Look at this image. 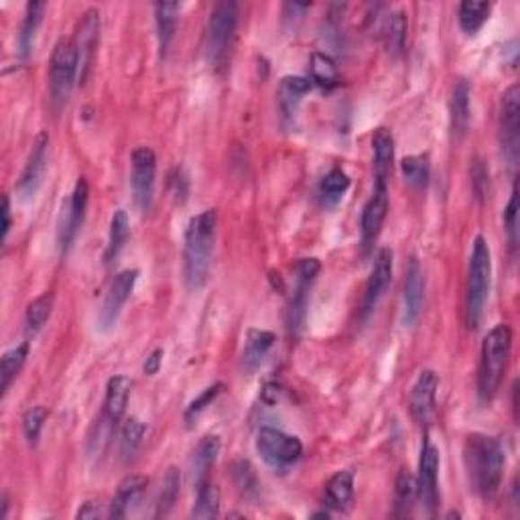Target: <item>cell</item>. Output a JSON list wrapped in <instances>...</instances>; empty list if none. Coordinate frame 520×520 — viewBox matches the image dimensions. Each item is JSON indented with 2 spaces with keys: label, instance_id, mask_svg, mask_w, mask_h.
Returning a JSON list of instances; mask_svg holds the SVG:
<instances>
[{
  "label": "cell",
  "instance_id": "3",
  "mask_svg": "<svg viewBox=\"0 0 520 520\" xmlns=\"http://www.w3.org/2000/svg\"><path fill=\"white\" fill-rule=\"evenodd\" d=\"M512 352V330L510 325L500 323L488 331L482 341L478 370V394L484 402H490L502 384Z\"/></svg>",
  "mask_w": 520,
  "mask_h": 520
},
{
  "label": "cell",
  "instance_id": "23",
  "mask_svg": "<svg viewBox=\"0 0 520 520\" xmlns=\"http://www.w3.org/2000/svg\"><path fill=\"white\" fill-rule=\"evenodd\" d=\"M275 333L267 330H248L246 341H244V352H242V366L246 372H254L260 368V364L265 362L269 352L275 346Z\"/></svg>",
  "mask_w": 520,
  "mask_h": 520
},
{
  "label": "cell",
  "instance_id": "31",
  "mask_svg": "<svg viewBox=\"0 0 520 520\" xmlns=\"http://www.w3.org/2000/svg\"><path fill=\"white\" fill-rule=\"evenodd\" d=\"M53 312V293L39 295L27 305L25 312V336L27 339H33L39 336V331L45 328V323L49 322Z\"/></svg>",
  "mask_w": 520,
  "mask_h": 520
},
{
  "label": "cell",
  "instance_id": "39",
  "mask_svg": "<svg viewBox=\"0 0 520 520\" xmlns=\"http://www.w3.org/2000/svg\"><path fill=\"white\" fill-rule=\"evenodd\" d=\"M29 356V341H22L21 346L13 348V350L3 354V360H0V376H3V394L9 391L13 380L21 375L22 366H25Z\"/></svg>",
  "mask_w": 520,
  "mask_h": 520
},
{
  "label": "cell",
  "instance_id": "2",
  "mask_svg": "<svg viewBox=\"0 0 520 520\" xmlns=\"http://www.w3.org/2000/svg\"><path fill=\"white\" fill-rule=\"evenodd\" d=\"M216 232H218L216 209H206V212L193 216L188 224L183 248V275L189 291H199L207 283L214 260Z\"/></svg>",
  "mask_w": 520,
  "mask_h": 520
},
{
  "label": "cell",
  "instance_id": "35",
  "mask_svg": "<svg viewBox=\"0 0 520 520\" xmlns=\"http://www.w3.org/2000/svg\"><path fill=\"white\" fill-rule=\"evenodd\" d=\"M407 29H409V19L405 11H394L391 17H388L386 29H384V41H386V49L392 57H399L402 49H405Z\"/></svg>",
  "mask_w": 520,
  "mask_h": 520
},
{
  "label": "cell",
  "instance_id": "12",
  "mask_svg": "<svg viewBox=\"0 0 520 520\" xmlns=\"http://www.w3.org/2000/svg\"><path fill=\"white\" fill-rule=\"evenodd\" d=\"M520 138V88L515 84L502 94L500 102V141L504 157L516 165Z\"/></svg>",
  "mask_w": 520,
  "mask_h": 520
},
{
  "label": "cell",
  "instance_id": "21",
  "mask_svg": "<svg viewBox=\"0 0 520 520\" xmlns=\"http://www.w3.org/2000/svg\"><path fill=\"white\" fill-rule=\"evenodd\" d=\"M352 500H354V473L348 470L333 473L328 486H325L323 494L325 507L336 512H348L352 508Z\"/></svg>",
  "mask_w": 520,
  "mask_h": 520
},
{
  "label": "cell",
  "instance_id": "41",
  "mask_svg": "<svg viewBox=\"0 0 520 520\" xmlns=\"http://www.w3.org/2000/svg\"><path fill=\"white\" fill-rule=\"evenodd\" d=\"M146 433V425L138 419H128L120 429V454L124 460H130L141 447Z\"/></svg>",
  "mask_w": 520,
  "mask_h": 520
},
{
  "label": "cell",
  "instance_id": "34",
  "mask_svg": "<svg viewBox=\"0 0 520 520\" xmlns=\"http://www.w3.org/2000/svg\"><path fill=\"white\" fill-rule=\"evenodd\" d=\"M401 171L402 177L409 185H413L417 189H423L429 185V177H431V161L429 154L421 153V154H409V157L402 159L401 163Z\"/></svg>",
  "mask_w": 520,
  "mask_h": 520
},
{
  "label": "cell",
  "instance_id": "18",
  "mask_svg": "<svg viewBox=\"0 0 520 520\" xmlns=\"http://www.w3.org/2000/svg\"><path fill=\"white\" fill-rule=\"evenodd\" d=\"M392 267H394V254L391 248H383L376 254L375 269H372L370 278L366 283V293H364V313H372L383 299L384 291L392 281Z\"/></svg>",
  "mask_w": 520,
  "mask_h": 520
},
{
  "label": "cell",
  "instance_id": "9",
  "mask_svg": "<svg viewBox=\"0 0 520 520\" xmlns=\"http://www.w3.org/2000/svg\"><path fill=\"white\" fill-rule=\"evenodd\" d=\"M293 273H295V289L289 301V309H286V328H289L293 336H297L303 323H305L309 289H312L315 277L320 273V260L301 259L297 265H295Z\"/></svg>",
  "mask_w": 520,
  "mask_h": 520
},
{
  "label": "cell",
  "instance_id": "24",
  "mask_svg": "<svg viewBox=\"0 0 520 520\" xmlns=\"http://www.w3.org/2000/svg\"><path fill=\"white\" fill-rule=\"evenodd\" d=\"M372 153H375L376 185H386L394 161V138L388 128H376L372 135Z\"/></svg>",
  "mask_w": 520,
  "mask_h": 520
},
{
  "label": "cell",
  "instance_id": "45",
  "mask_svg": "<svg viewBox=\"0 0 520 520\" xmlns=\"http://www.w3.org/2000/svg\"><path fill=\"white\" fill-rule=\"evenodd\" d=\"M163 356H165V352H163V348H157V350H153L149 356H146V360H145V375H149V376H154L157 372L161 370V364H163Z\"/></svg>",
  "mask_w": 520,
  "mask_h": 520
},
{
  "label": "cell",
  "instance_id": "32",
  "mask_svg": "<svg viewBox=\"0 0 520 520\" xmlns=\"http://www.w3.org/2000/svg\"><path fill=\"white\" fill-rule=\"evenodd\" d=\"M417 504V478L407 470H401L394 484V516L405 518Z\"/></svg>",
  "mask_w": 520,
  "mask_h": 520
},
{
  "label": "cell",
  "instance_id": "19",
  "mask_svg": "<svg viewBox=\"0 0 520 520\" xmlns=\"http://www.w3.org/2000/svg\"><path fill=\"white\" fill-rule=\"evenodd\" d=\"M423 301H425V275L417 256L409 260L407 277H405V293H402V322L405 325H413L419 315L423 312Z\"/></svg>",
  "mask_w": 520,
  "mask_h": 520
},
{
  "label": "cell",
  "instance_id": "25",
  "mask_svg": "<svg viewBox=\"0 0 520 520\" xmlns=\"http://www.w3.org/2000/svg\"><path fill=\"white\" fill-rule=\"evenodd\" d=\"M130 391H133V380L128 376H112L106 384V399H104V417L114 425L120 421V417L127 410Z\"/></svg>",
  "mask_w": 520,
  "mask_h": 520
},
{
  "label": "cell",
  "instance_id": "17",
  "mask_svg": "<svg viewBox=\"0 0 520 520\" xmlns=\"http://www.w3.org/2000/svg\"><path fill=\"white\" fill-rule=\"evenodd\" d=\"M98 41H100V11L88 9L82 14L80 22H77L75 37H74L77 57H80L82 80H85V74H88V67L92 64V57H94Z\"/></svg>",
  "mask_w": 520,
  "mask_h": 520
},
{
  "label": "cell",
  "instance_id": "38",
  "mask_svg": "<svg viewBox=\"0 0 520 520\" xmlns=\"http://www.w3.org/2000/svg\"><path fill=\"white\" fill-rule=\"evenodd\" d=\"M309 74H312V82L322 85L325 90L336 88L339 80L336 61H333L328 53L322 51H315L312 56V61H309Z\"/></svg>",
  "mask_w": 520,
  "mask_h": 520
},
{
  "label": "cell",
  "instance_id": "26",
  "mask_svg": "<svg viewBox=\"0 0 520 520\" xmlns=\"http://www.w3.org/2000/svg\"><path fill=\"white\" fill-rule=\"evenodd\" d=\"M470 84L460 80L454 85L452 104H449V112H452V138L454 143H460L468 133L470 127Z\"/></svg>",
  "mask_w": 520,
  "mask_h": 520
},
{
  "label": "cell",
  "instance_id": "37",
  "mask_svg": "<svg viewBox=\"0 0 520 520\" xmlns=\"http://www.w3.org/2000/svg\"><path fill=\"white\" fill-rule=\"evenodd\" d=\"M350 188V177L341 169H331L320 183V198L325 207L338 206L344 193Z\"/></svg>",
  "mask_w": 520,
  "mask_h": 520
},
{
  "label": "cell",
  "instance_id": "11",
  "mask_svg": "<svg viewBox=\"0 0 520 520\" xmlns=\"http://www.w3.org/2000/svg\"><path fill=\"white\" fill-rule=\"evenodd\" d=\"M417 502L423 504L427 515H436L439 504V449L429 439H425L419 460Z\"/></svg>",
  "mask_w": 520,
  "mask_h": 520
},
{
  "label": "cell",
  "instance_id": "6",
  "mask_svg": "<svg viewBox=\"0 0 520 520\" xmlns=\"http://www.w3.org/2000/svg\"><path fill=\"white\" fill-rule=\"evenodd\" d=\"M80 77V57L74 39L61 37L56 43L49 61V92L53 106L64 108L67 104L75 80Z\"/></svg>",
  "mask_w": 520,
  "mask_h": 520
},
{
  "label": "cell",
  "instance_id": "43",
  "mask_svg": "<svg viewBox=\"0 0 520 520\" xmlns=\"http://www.w3.org/2000/svg\"><path fill=\"white\" fill-rule=\"evenodd\" d=\"M504 228H507L508 234V244L512 254L516 252L518 246V189L516 183L512 185V193H510V201L507 209H504Z\"/></svg>",
  "mask_w": 520,
  "mask_h": 520
},
{
  "label": "cell",
  "instance_id": "16",
  "mask_svg": "<svg viewBox=\"0 0 520 520\" xmlns=\"http://www.w3.org/2000/svg\"><path fill=\"white\" fill-rule=\"evenodd\" d=\"M48 146L49 138L45 133L39 135L33 141V146H31L27 165L22 169L17 183V191L22 199L35 198L39 188H41L45 167H48Z\"/></svg>",
  "mask_w": 520,
  "mask_h": 520
},
{
  "label": "cell",
  "instance_id": "14",
  "mask_svg": "<svg viewBox=\"0 0 520 520\" xmlns=\"http://www.w3.org/2000/svg\"><path fill=\"white\" fill-rule=\"evenodd\" d=\"M386 212H388V188L386 185L375 183V191H372L370 199L366 201V206H364L360 220L362 248L366 254L375 248L380 232H383Z\"/></svg>",
  "mask_w": 520,
  "mask_h": 520
},
{
  "label": "cell",
  "instance_id": "7",
  "mask_svg": "<svg viewBox=\"0 0 520 520\" xmlns=\"http://www.w3.org/2000/svg\"><path fill=\"white\" fill-rule=\"evenodd\" d=\"M256 452L270 468L283 470L303 455V444L299 437L289 436V433L273 429V427H262L256 436Z\"/></svg>",
  "mask_w": 520,
  "mask_h": 520
},
{
  "label": "cell",
  "instance_id": "28",
  "mask_svg": "<svg viewBox=\"0 0 520 520\" xmlns=\"http://www.w3.org/2000/svg\"><path fill=\"white\" fill-rule=\"evenodd\" d=\"M180 3H157L154 4V22H157V37L161 57L167 56L177 31V17H180Z\"/></svg>",
  "mask_w": 520,
  "mask_h": 520
},
{
  "label": "cell",
  "instance_id": "13",
  "mask_svg": "<svg viewBox=\"0 0 520 520\" xmlns=\"http://www.w3.org/2000/svg\"><path fill=\"white\" fill-rule=\"evenodd\" d=\"M137 281H138L137 269L122 270V273H119L112 278V283L106 291V297L102 301V307H100V315H98L100 328H102L104 331L112 330V325L119 322L122 307L127 305L130 295H133Z\"/></svg>",
  "mask_w": 520,
  "mask_h": 520
},
{
  "label": "cell",
  "instance_id": "30",
  "mask_svg": "<svg viewBox=\"0 0 520 520\" xmlns=\"http://www.w3.org/2000/svg\"><path fill=\"white\" fill-rule=\"evenodd\" d=\"M128 234H130L128 214L124 212V209H116L110 220V234H108V244L104 252V262L108 267L119 260L120 252L124 251V246H127Z\"/></svg>",
  "mask_w": 520,
  "mask_h": 520
},
{
  "label": "cell",
  "instance_id": "47",
  "mask_svg": "<svg viewBox=\"0 0 520 520\" xmlns=\"http://www.w3.org/2000/svg\"><path fill=\"white\" fill-rule=\"evenodd\" d=\"M102 510H100V502H84L80 510L75 512V518H100Z\"/></svg>",
  "mask_w": 520,
  "mask_h": 520
},
{
  "label": "cell",
  "instance_id": "44",
  "mask_svg": "<svg viewBox=\"0 0 520 520\" xmlns=\"http://www.w3.org/2000/svg\"><path fill=\"white\" fill-rule=\"evenodd\" d=\"M222 388H224V384H220V383L214 384V386H207L196 401L189 402L188 410H185V419H188V421H193V419H196L199 413H204V410L216 401V397H218V394L222 392Z\"/></svg>",
  "mask_w": 520,
  "mask_h": 520
},
{
  "label": "cell",
  "instance_id": "10",
  "mask_svg": "<svg viewBox=\"0 0 520 520\" xmlns=\"http://www.w3.org/2000/svg\"><path fill=\"white\" fill-rule=\"evenodd\" d=\"M88 199H90V188L88 181L80 177L75 183V188L72 191V196L64 204L59 216V230H57V242H59V252L61 256H66L72 248L74 240L80 232L84 218H85V209H88Z\"/></svg>",
  "mask_w": 520,
  "mask_h": 520
},
{
  "label": "cell",
  "instance_id": "40",
  "mask_svg": "<svg viewBox=\"0 0 520 520\" xmlns=\"http://www.w3.org/2000/svg\"><path fill=\"white\" fill-rule=\"evenodd\" d=\"M180 488H181V473L177 468H169L165 472V478H163L161 490H159V498H157V516H167L171 508L175 507L177 496H180Z\"/></svg>",
  "mask_w": 520,
  "mask_h": 520
},
{
  "label": "cell",
  "instance_id": "46",
  "mask_svg": "<svg viewBox=\"0 0 520 520\" xmlns=\"http://www.w3.org/2000/svg\"><path fill=\"white\" fill-rule=\"evenodd\" d=\"M472 177H473V189H476L478 196H484L486 193V188H488V173H486V169L484 165H478L473 167L472 171Z\"/></svg>",
  "mask_w": 520,
  "mask_h": 520
},
{
  "label": "cell",
  "instance_id": "48",
  "mask_svg": "<svg viewBox=\"0 0 520 520\" xmlns=\"http://www.w3.org/2000/svg\"><path fill=\"white\" fill-rule=\"evenodd\" d=\"M3 242H6V238H9V232H11V224H13V220H11V199H9V196H4V199H3Z\"/></svg>",
  "mask_w": 520,
  "mask_h": 520
},
{
  "label": "cell",
  "instance_id": "15",
  "mask_svg": "<svg viewBox=\"0 0 520 520\" xmlns=\"http://www.w3.org/2000/svg\"><path fill=\"white\" fill-rule=\"evenodd\" d=\"M439 388V375L436 370H423L417 376L413 388H410V415L415 421L425 427L429 425L433 413H436V397Z\"/></svg>",
  "mask_w": 520,
  "mask_h": 520
},
{
  "label": "cell",
  "instance_id": "1",
  "mask_svg": "<svg viewBox=\"0 0 520 520\" xmlns=\"http://www.w3.org/2000/svg\"><path fill=\"white\" fill-rule=\"evenodd\" d=\"M463 465L468 482L484 502L500 492L504 476V449L500 441L484 433H472L463 444Z\"/></svg>",
  "mask_w": 520,
  "mask_h": 520
},
{
  "label": "cell",
  "instance_id": "5",
  "mask_svg": "<svg viewBox=\"0 0 520 520\" xmlns=\"http://www.w3.org/2000/svg\"><path fill=\"white\" fill-rule=\"evenodd\" d=\"M240 11L236 3H218L209 13L206 27V59L214 67H222L228 59L236 39Z\"/></svg>",
  "mask_w": 520,
  "mask_h": 520
},
{
  "label": "cell",
  "instance_id": "29",
  "mask_svg": "<svg viewBox=\"0 0 520 520\" xmlns=\"http://www.w3.org/2000/svg\"><path fill=\"white\" fill-rule=\"evenodd\" d=\"M45 9H48V4L45 3H29L27 4L25 21H22V27H21V33H19V57L22 61H27L31 56V51H33L37 31L43 22Z\"/></svg>",
  "mask_w": 520,
  "mask_h": 520
},
{
  "label": "cell",
  "instance_id": "50",
  "mask_svg": "<svg viewBox=\"0 0 520 520\" xmlns=\"http://www.w3.org/2000/svg\"><path fill=\"white\" fill-rule=\"evenodd\" d=\"M330 516H331V515H330L328 510H323V512H315V515H313V518H330Z\"/></svg>",
  "mask_w": 520,
  "mask_h": 520
},
{
  "label": "cell",
  "instance_id": "8",
  "mask_svg": "<svg viewBox=\"0 0 520 520\" xmlns=\"http://www.w3.org/2000/svg\"><path fill=\"white\" fill-rule=\"evenodd\" d=\"M154 183H157V157L149 146H138L130 154V188L138 212L146 214L154 199Z\"/></svg>",
  "mask_w": 520,
  "mask_h": 520
},
{
  "label": "cell",
  "instance_id": "22",
  "mask_svg": "<svg viewBox=\"0 0 520 520\" xmlns=\"http://www.w3.org/2000/svg\"><path fill=\"white\" fill-rule=\"evenodd\" d=\"M312 90V82L301 75H286L278 85V106H281L283 119L295 120L299 106L303 102V96Z\"/></svg>",
  "mask_w": 520,
  "mask_h": 520
},
{
  "label": "cell",
  "instance_id": "33",
  "mask_svg": "<svg viewBox=\"0 0 520 520\" xmlns=\"http://www.w3.org/2000/svg\"><path fill=\"white\" fill-rule=\"evenodd\" d=\"M492 13V3H478V0H463L460 4V11H457V17H460V27L468 35L478 33L480 29L484 27V22L488 21Z\"/></svg>",
  "mask_w": 520,
  "mask_h": 520
},
{
  "label": "cell",
  "instance_id": "49",
  "mask_svg": "<svg viewBox=\"0 0 520 520\" xmlns=\"http://www.w3.org/2000/svg\"><path fill=\"white\" fill-rule=\"evenodd\" d=\"M6 508H9V500H6V494H3V512H0V518H6Z\"/></svg>",
  "mask_w": 520,
  "mask_h": 520
},
{
  "label": "cell",
  "instance_id": "42",
  "mask_svg": "<svg viewBox=\"0 0 520 520\" xmlns=\"http://www.w3.org/2000/svg\"><path fill=\"white\" fill-rule=\"evenodd\" d=\"M45 419H48V409L41 405L31 407L27 413L22 415V431H25V439L31 447H37Z\"/></svg>",
  "mask_w": 520,
  "mask_h": 520
},
{
  "label": "cell",
  "instance_id": "4",
  "mask_svg": "<svg viewBox=\"0 0 520 520\" xmlns=\"http://www.w3.org/2000/svg\"><path fill=\"white\" fill-rule=\"evenodd\" d=\"M492 285V254L484 236H476L472 244L468 283H465V323L473 331L484 317L486 301Z\"/></svg>",
  "mask_w": 520,
  "mask_h": 520
},
{
  "label": "cell",
  "instance_id": "36",
  "mask_svg": "<svg viewBox=\"0 0 520 520\" xmlns=\"http://www.w3.org/2000/svg\"><path fill=\"white\" fill-rule=\"evenodd\" d=\"M220 515V490L218 486L212 482H201L198 486V498L196 504H193L191 510V518H216Z\"/></svg>",
  "mask_w": 520,
  "mask_h": 520
},
{
  "label": "cell",
  "instance_id": "27",
  "mask_svg": "<svg viewBox=\"0 0 520 520\" xmlns=\"http://www.w3.org/2000/svg\"><path fill=\"white\" fill-rule=\"evenodd\" d=\"M220 447L222 444L218 436H206L198 444L196 452H193V457H191V478L196 488L201 482H206L207 472L212 470V465L216 463V457H218L220 454Z\"/></svg>",
  "mask_w": 520,
  "mask_h": 520
},
{
  "label": "cell",
  "instance_id": "20",
  "mask_svg": "<svg viewBox=\"0 0 520 520\" xmlns=\"http://www.w3.org/2000/svg\"><path fill=\"white\" fill-rule=\"evenodd\" d=\"M149 486V480L145 476H138V473H133V476H127L119 484V490H116L114 500L110 504V510H108V516L110 518H124L133 512L138 502L143 500V494Z\"/></svg>",
  "mask_w": 520,
  "mask_h": 520
}]
</instances>
